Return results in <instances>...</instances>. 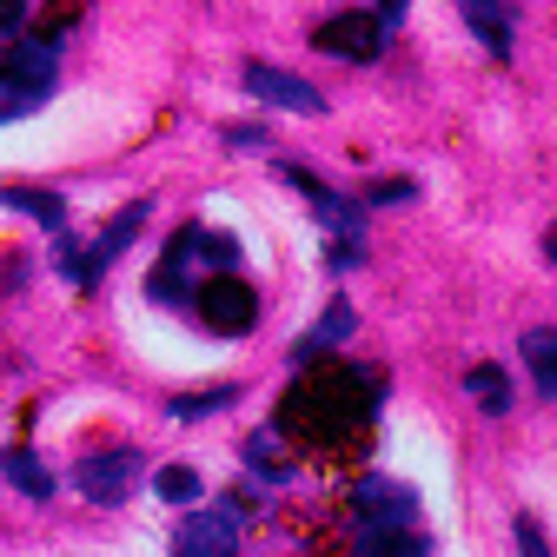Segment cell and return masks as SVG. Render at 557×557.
Returning a JSON list of instances; mask_svg holds the SVG:
<instances>
[{"instance_id":"obj_1","label":"cell","mask_w":557,"mask_h":557,"mask_svg":"<svg viewBox=\"0 0 557 557\" xmlns=\"http://www.w3.org/2000/svg\"><path fill=\"white\" fill-rule=\"evenodd\" d=\"M372 405H379V379L312 359V372L278 398V432H293L306 445H345L352 432L372 425Z\"/></svg>"},{"instance_id":"obj_2","label":"cell","mask_w":557,"mask_h":557,"mask_svg":"<svg viewBox=\"0 0 557 557\" xmlns=\"http://www.w3.org/2000/svg\"><path fill=\"white\" fill-rule=\"evenodd\" d=\"M278 180L299 186V193L312 199V213L332 226V239H338V246H332V265H359V206H352V199H338V193H332L312 166H293V160L278 166Z\"/></svg>"},{"instance_id":"obj_3","label":"cell","mask_w":557,"mask_h":557,"mask_svg":"<svg viewBox=\"0 0 557 557\" xmlns=\"http://www.w3.org/2000/svg\"><path fill=\"white\" fill-rule=\"evenodd\" d=\"M193 312H199L206 332H220V338H246V332L259 325V299H252L246 278H233V272L206 278V286L193 293Z\"/></svg>"},{"instance_id":"obj_4","label":"cell","mask_w":557,"mask_h":557,"mask_svg":"<svg viewBox=\"0 0 557 557\" xmlns=\"http://www.w3.org/2000/svg\"><path fill=\"white\" fill-rule=\"evenodd\" d=\"M246 492H233V498H220L213 511H193L186 524H180V537H173V550H186V557H233L239 550V531H246Z\"/></svg>"},{"instance_id":"obj_5","label":"cell","mask_w":557,"mask_h":557,"mask_svg":"<svg viewBox=\"0 0 557 557\" xmlns=\"http://www.w3.org/2000/svg\"><path fill=\"white\" fill-rule=\"evenodd\" d=\"M239 81H246V94H252V100H265V107H278V113H306V120H319V113H325V94H319V87H306L299 74H286V66L246 60V66H239Z\"/></svg>"},{"instance_id":"obj_6","label":"cell","mask_w":557,"mask_h":557,"mask_svg":"<svg viewBox=\"0 0 557 557\" xmlns=\"http://www.w3.org/2000/svg\"><path fill=\"white\" fill-rule=\"evenodd\" d=\"M312 47L332 53V60H379L392 47V27L379 14H332V21H319Z\"/></svg>"},{"instance_id":"obj_7","label":"cell","mask_w":557,"mask_h":557,"mask_svg":"<svg viewBox=\"0 0 557 557\" xmlns=\"http://www.w3.org/2000/svg\"><path fill=\"white\" fill-rule=\"evenodd\" d=\"M411 511H418V492L398 478H359L352 484V518L359 524H411Z\"/></svg>"},{"instance_id":"obj_8","label":"cell","mask_w":557,"mask_h":557,"mask_svg":"<svg viewBox=\"0 0 557 557\" xmlns=\"http://www.w3.org/2000/svg\"><path fill=\"white\" fill-rule=\"evenodd\" d=\"M147 213H153L147 199H133V206H120V213H113V226L100 233V246H94L87 259H66V272H74L81 286H94V278H100V272H107V265H113V259L126 252V239H133L139 226H147Z\"/></svg>"},{"instance_id":"obj_9","label":"cell","mask_w":557,"mask_h":557,"mask_svg":"<svg viewBox=\"0 0 557 557\" xmlns=\"http://www.w3.org/2000/svg\"><path fill=\"white\" fill-rule=\"evenodd\" d=\"M133 471H139V451H100V458H81L74 484H81L94 505H120L133 492Z\"/></svg>"},{"instance_id":"obj_10","label":"cell","mask_w":557,"mask_h":557,"mask_svg":"<svg viewBox=\"0 0 557 557\" xmlns=\"http://www.w3.org/2000/svg\"><path fill=\"white\" fill-rule=\"evenodd\" d=\"M47 94H53V81L27 74V66H14V60H0V120H21V113L47 107Z\"/></svg>"},{"instance_id":"obj_11","label":"cell","mask_w":557,"mask_h":557,"mask_svg":"<svg viewBox=\"0 0 557 557\" xmlns=\"http://www.w3.org/2000/svg\"><path fill=\"white\" fill-rule=\"evenodd\" d=\"M458 14H465V27L484 40V53L511 60V14L498 8V0H458Z\"/></svg>"},{"instance_id":"obj_12","label":"cell","mask_w":557,"mask_h":557,"mask_svg":"<svg viewBox=\"0 0 557 557\" xmlns=\"http://www.w3.org/2000/svg\"><path fill=\"white\" fill-rule=\"evenodd\" d=\"M338 338H352V306H332V312H325V319H319L299 345H293V366H312V359L325 352V345H338Z\"/></svg>"},{"instance_id":"obj_13","label":"cell","mask_w":557,"mask_h":557,"mask_svg":"<svg viewBox=\"0 0 557 557\" xmlns=\"http://www.w3.org/2000/svg\"><path fill=\"white\" fill-rule=\"evenodd\" d=\"M0 199H8L14 206V213H27V220H40L53 239L66 233V206L53 199V193H40V186H8V193H0Z\"/></svg>"},{"instance_id":"obj_14","label":"cell","mask_w":557,"mask_h":557,"mask_svg":"<svg viewBox=\"0 0 557 557\" xmlns=\"http://www.w3.org/2000/svg\"><path fill=\"white\" fill-rule=\"evenodd\" d=\"M0 471H8V484H14L21 498H53V471H47L34 451H21V445H14L8 458H0Z\"/></svg>"},{"instance_id":"obj_15","label":"cell","mask_w":557,"mask_h":557,"mask_svg":"<svg viewBox=\"0 0 557 557\" xmlns=\"http://www.w3.org/2000/svg\"><path fill=\"white\" fill-rule=\"evenodd\" d=\"M465 392L478 398V411H492V418L511 411V379H505L498 366H471V372H465Z\"/></svg>"},{"instance_id":"obj_16","label":"cell","mask_w":557,"mask_h":557,"mask_svg":"<svg viewBox=\"0 0 557 557\" xmlns=\"http://www.w3.org/2000/svg\"><path fill=\"white\" fill-rule=\"evenodd\" d=\"M524 366L544 398H557V332H524Z\"/></svg>"},{"instance_id":"obj_17","label":"cell","mask_w":557,"mask_h":557,"mask_svg":"<svg viewBox=\"0 0 557 557\" xmlns=\"http://www.w3.org/2000/svg\"><path fill=\"white\" fill-rule=\"evenodd\" d=\"M359 550H392L398 557V550H425V537H411L405 524H366L359 531Z\"/></svg>"},{"instance_id":"obj_18","label":"cell","mask_w":557,"mask_h":557,"mask_svg":"<svg viewBox=\"0 0 557 557\" xmlns=\"http://www.w3.org/2000/svg\"><path fill=\"white\" fill-rule=\"evenodd\" d=\"M153 492H160L166 505H193V498H199V471H186V465H166V471H153Z\"/></svg>"},{"instance_id":"obj_19","label":"cell","mask_w":557,"mask_h":557,"mask_svg":"<svg viewBox=\"0 0 557 557\" xmlns=\"http://www.w3.org/2000/svg\"><path fill=\"white\" fill-rule=\"evenodd\" d=\"M186 233H193V259H206V265L226 272V265L239 259V239H233V233H199V226H186Z\"/></svg>"},{"instance_id":"obj_20","label":"cell","mask_w":557,"mask_h":557,"mask_svg":"<svg viewBox=\"0 0 557 557\" xmlns=\"http://www.w3.org/2000/svg\"><path fill=\"white\" fill-rule=\"evenodd\" d=\"M220 405H233V385H213V392H186V398H173V418H213Z\"/></svg>"},{"instance_id":"obj_21","label":"cell","mask_w":557,"mask_h":557,"mask_svg":"<svg viewBox=\"0 0 557 557\" xmlns=\"http://www.w3.org/2000/svg\"><path fill=\"white\" fill-rule=\"evenodd\" d=\"M246 458H252V471H259V478H272V484H278V478H293V465H286V458H278V445H272V432H259V438L246 445Z\"/></svg>"},{"instance_id":"obj_22","label":"cell","mask_w":557,"mask_h":557,"mask_svg":"<svg viewBox=\"0 0 557 557\" xmlns=\"http://www.w3.org/2000/svg\"><path fill=\"white\" fill-rule=\"evenodd\" d=\"M411 193H418L411 180H372V186H366V206H398V199H411Z\"/></svg>"},{"instance_id":"obj_23","label":"cell","mask_w":557,"mask_h":557,"mask_svg":"<svg viewBox=\"0 0 557 557\" xmlns=\"http://www.w3.org/2000/svg\"><path fill=\"white\" fill-rule=\"evenodd\" d=\"M226 147H265V126H226Z\"/></svg>"},{"instance_id":"obj_24","label":"cell","mask_w":557,"mask_h":557,"mask_svg":"<svg viewBox=\"0 0 557 557\" xmlns=\"http://www.w3.org/2000/svg\"><path fill=\"white\" fill-rule=\"evenodd\" d=\"M21 14H27V0H0V34H14Z\"/></svg>"},{"instance_id":"obj_25","label":"cell","mask_w":557,"mask_h":557,"mask_svg":"<svg viewBox=\"0 0 557 557\" xmlns=\"http://www.w3.org/2000/svg\"><path fill=\"white\" fill-rule=\"evenodd\" d=\"M379 21H385V27H398V21H405V0H379Z\"/></svg>"},{"instance_id":"obj_26","label":"cell","mask_w":557,"mask_h":557,"mask_svg":"<svg viewBox=\"0 0 557 557\" xmlns=\"http://www.w3.org/2000/svg\"><path fill=\"white\" fill-rule=\"evenodd\" d=\"M544 259H550V265H557V226H550V233H544Z\"/></svg>"}]
</instances>
